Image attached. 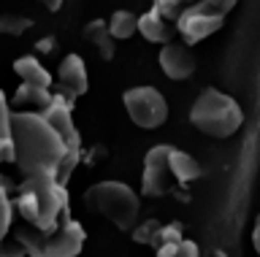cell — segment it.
<instances>
[{
  "instance_id": "9a60e30c",
  "label": "cell",
  "mask_w": 260,
  "mask_h": 257,
  "mask_svg": "<svg viewBox=\"0 0 260 257\" xmlns=\"http://www.w3.org/2000/svg\"><path fill=\"white\" fill-rule=\"evenodd\" d=\"M52 100H54L52 90H44V87L36 84H22L14 95V106H19V111H36V114H44L52 106Z\"/></svg>"
},
{
  "instance_id": "8fae6325",
  "label": "cell",
  "mask_w": 260,
  "mask_h": 257,
  "mask_svg": "<svg viewBox=\"0 0 260 257\" xmlns=\"http://www.w3.org/2000/svg\"><path fill=\"white\" fill-rule=\"evenodd\" d=\"M160 68L162 74L168 79H174V82H184V79H190L195 74V68H198V60H195V54L190 52V46L187 44H176L171 41L160 49Z\"/></svg>"
},
{
  "instance_id": "7c38bea8",
  "label": "cell",
  "mask_w": 260,
  "mask_h": 257,
  "mask_svg": "<svg viewBox=\"0 0 260 257\" xmlns=\"http://www.w3.org/2000/svg\"><path fill=\"white\" fill-rule=\"evenodd\" d=\"M174 30H176V25H174V22H168L157 9H154V6L146 14L138 17V33H141L144 41H149V44H160V46L171 44Z\"/></svg>"
},
{
  "instance_id": "484cf974",
  "label": "cell",
  "mask_w": 260,
  "mask_h": 257,
  "mask_svg": "<svg viewBox=\"0 0 260 257\" xmlns=\"http://www.w3.org/2000/svg\"><path fill=\"white\" fill-rule=\"evenodd\" d=\"M252 246H255V252L260 254V216L255 219V228H252Z\"/></svg>"
},
{
  "instance_id": "7a4b0ae2",
  "label": "cell",
  "mask_w": 260,
  "mask_h": 257,
  "mask_svg": "<svg viewBox=\"0 0 260 257\" xmlns=\"http://www.w3.org/2000/svg\"><path fill=\"white\" fill-rule=\"evenodd\" d=\"M11 206L30 228L52 230L68 216V190L52 173L24 176L19 184V195Z\"/></svg>"
},
{
  "instance_id": "cb8c5ba5",
  "label": "cell",
  "mask_w": 260,
  "mask_h": 257,
  "mask_svg": "<svg viewBox=\"0 0 260 257\" xmlns=\"http://www.w3.org/2000/svg\"><path fill=\"white\" fill-rule=\"evenodd\" d=\"M0 257H27V252L14 236H6L0 241Z\"/></svg>"
},
{
  "instance_id": "9c48e42d",
  "label": "cell",
  "mask_w": 260,
  "mask_h": 257,
  "mask_svg": "<svg viewBox=\"0 0 260 257\" xmlns=\"http://www.w3.org/2000/svg\"><path fill=\"white\" fill-rule=\"evenodd\" d=\"M171 143H157L146 152L144 157V173H141V190L144 195L149 198H160L171 190L174 176H171V165H168V157H171Z\"/></svg>"
},
{
  "instance_id": "2e32d148",
  "label": "cell",
  "mask_w": 260,
  "mask_h": 257,
  "mask_svg": "<svg viewBox=\"0 0 260 257\" xmlns=\"http://www.w3.org/2000/svg\"><path fill=\"white\" fill-rule=\"evenodd\" d=\"M168 165H171V176H174L176 184H190L201 176V165L192 155H187L182 149H171V157H168Z\"/></svg>"
},
{
  "instance_id": "8992f818",
  "label": "cell",
  "mask_w": 260,
  "mask_h": 257,
  "mask_svg": "<svg viewBox=\"0 0 260 257\" xmlns=\"http://www.w3.org/2000/svg\"><path fill=\"white\" fill-rule=\"evenodd\" d=\"M125 111L141 130H157L162 127V122L168 119V103L157 87H130L122 95Z\"/></svg>"
},
{
  "instance_id": "6da1fadb",
  "label": "cell",
  "mask_w": 260,
  "mask_h": 257,
  "mask_svg": "<svg viewBox=\"0 0 260 257\" xmlns=\"http://www.w3.org/2000/svg\"><path fill=\"white\" fill-rule=\"evenodd\" d=\"M11 149L16 168L24 176L52 173L60 184H68L71 165L68 149L57 130L36 111H11Z\"/></svg>"
},
{
  "instance_id": "d6986e66",
  "label": "cell",
  "mask_w": 260,
  "mask_h": 257,
  "mask_svg": "<svg viewBox=\"0 0 260 257\" xmlns=\"http://www.w3.org/2000/svg\"><path fill=\"white\" fill-rule=\"evenodd\" d=\"M14 160V149H11V111H8L6 95L0 92V163Z\"/></svg>"
},
{
  "instance_id": "ba28073f",
  "label": "cell",
  "mask_w": 260,
  "mask_h": 257,
  "mask_svg": "<svg viewBox=\"0 0 260 257\" xmlns=\"http://www.w3.org/2000/svg\"><path fill=\"white\" fill-rule=\"evenodd\" d=\"M225 25V17H219L217 11H211L206 3H192L179 14L176 19V33L184 38L187 44H198L203 38L214 35L219 27Z\"/></svg>"
},
{
  "instance_id": "277c9868",
  "label": "cell",
  "mask_w": 260,
  "mask_h": 257,
  "mask_svg": "<svg viewBox=\"0 0 260 257\" xmlns=\"http://www.w3.org/2000/svg\"><path fill=\"white\" fill-rule=\"evenodd\" d=\"M84 206L92 214L117 225L119 230H133L138 222V214H141V200L133 192V187L114 179L95 181L92 187H87Z\"/></svg>"
},
{
  "instance_id": "44dd1931",
  "label": "cell",
  "mask_w": 260,
  "mask_h": 257,
  "mask_svg": "<svg viewBox=\"0 0 260 257\" xmlns=\"http://www.w3.org/2000/svg\"><path fill=\"white\" fill-rule=\"evenodd\" d=\"M30 27H32L30 17H22V14H0V35H22Z\"/></svg>"
},
{
  "instance_id": "ac0fdd59",
  "label": "cell",
  "mask_w": 260,
  "mask_h": 257,
  "mask_svg": "<svg viewBox=\"0 0 260 257\" xmlns=\"http://www.w3.org/2000/svg\"><path fill=\"white\" fill-rule=\"evenodd\" d=\"M106 25H109V33L114 35V41H125V38H130L133 33H138V17L127 9L114 11Z\"/></svg>"
},
{
  "instance_id": "d4e9b609",
  "label": "cell",
  "mask_w": 260,
  "mask_h": 257,
  "mask_svg": "<svg viewBox=\"0 0 260 257\" xmlns=\"http://www.w3.org/2000/svg\"><path fill=\"white\" fill-rule=\"evenodd\" d=\"M201 3H206L211 11L219 14V17H228V14L236 9V3H239V0H201Z\"/></svg>"
},
{
  "instance_id": "4316f807",
  "label": "cell",
  "mask_w": 260,
  "mask_h": 257,
  "mask_svg": "<svg viewBox=\"0 0 260 257\" xmlns=\"http://www.w3.org/2000/svg\"><path fill=\"white\" fill-rule=\"evenodd\" d=\"M60 6H62V0H46V9L49 11H57Z\"/></svg>"
},
{
  "instance_id": "83f0119b",
  "label": "cell",
  "mask_w": 260,
  "mask_h": 257,
  "mask_svg": "<svg viewBox=\"0 0 260 257\" xmlns=\"http://www.w3.org/2000/svg\"><path fill=\"white\" fill-rule=\"evenodd\" d=\"M206 257H228V254L222 252V249H209V252H206Z\"/></svg>"
},
{
  "instance_id": "7402d4cb",
  "label": "cell",
  "mask_w": 260,
  "mask_h": 257,
  "mask_svg": "<svg viewBox=\"0 0 260 257\" xmlns=\"http://www.w3.org/2000/svg\"><path fill=\"white\" fill-rule=\"evenodd\" d=\"M192 3H198V0H154V9H157L168 22H174V25H176L179 14H182L187 6H192Z\"/></svg>"
},
{
  "instance_id": "603a6c76",
  "label": "cell",
  "mask_w": 260,
  "mask_h": 257,
  "mask_svg": "<svg viewBox=\"0 0 260 257\" xmlns=\"http://www.w3.org/2000/svg\"><path fill=\"white\" fill-rule=\"evenodd\" d=\"M11 198H8V192L3 187V181H0V241L8 236V230H11V222H14V214H11Z\"/></svg>"
},
{
  "instance_id": "f1b7e54d",
  "label": "cell",
  "mask_w": 260,
  "mask_h": 257,
  "mask_svg": "<svg viewBox=\"0 0 260 257\" xmlns=\"http://www.w3.org/2000/svg\"><path fill=\"white\" fill-rule=\"evenodd\" d=\"M44 3H46V0H44Z\"/></svg>"
},
{
  "instance_id": "30bf717a",
  "label": "cell",
  "mask_w": 260,
  "mask_h": 257,
  "mask_svg": "<svg viewBox=\"0 0 260 257\" xmlns=\"http://www.w3.org/2000/svg\"><path fill=\"white\" fill-rule=\"evenodd\" d=\"M57 95L68 100L81 98L89 90V76H87V65L79 54H65L57 65Z\"/></svg>"
},
{
  "instance_id": "ffe728a7",
  "label": "cell",
  "mask_w": 260,
  "mask_h": 257,
  "mask_svg": "<svg viewBox=\"0 0 260 257\" xmlns=\"http://www.w3.org/2000/svg\"><path fill=\"white\" fill-rule=\"evenodd\" d=\"M157 257H201V249L195 246V241L179 238L171 241V244H162L157 249Z\"/></svg>"
},
{
  "instance_id": "e0dca14e",
  "label": "cell",
  "mask_w": 260,
  "mask_h": 257,
  "mask_svg": "<svg viewBox=\"0 0 260 257\" xmlns=\"http://www.w3.org/2000/svg\"><path fill=\"white\" fill-rule=\"evenodd\" d=\"M84 38L89 44L98 49L103 60H111L114 52H117V46H114V35L109 33V25H106V19H92L89 25L84 27Z\"/></svg>"
},
{
  "instance_id": "3957f363",
  "label": "cell",
  "mask_w": 260,
  "mask_h": 257,
  "mask_svg": "<svg viewBox=\"0 0 260 257\" xmlns=\"http://www.w3.org/2000/svg\"><path fill=\"white\" fill-rule=\"evenodd\" d=\"M14 238L24 246L27 257H76L84 249L87 233L81 222L71 219V216H65L52 230H36L19 219L14 225Z\"/></svg>"
},
{
  "instance_id": "52a82bcc",
  "label": "cell",
  "mask_w": 260,
  "mask_h": 257,
  "mask_svg": "<svg viewBox=\"0 0 260 257\" xmlns=\"http://www.w3.org/2000/svg\"><path fill=\"white\" fill-rule=\"evenodd\" d=\"M71 106H73V100L62 98V95H54L52 106L44 111V119L54 127L57 135L62 138L65 149H68V165H71V171H73V168L79 165V160H81V135L76 130V125H73Z\"/></svg>"
},
{
  "instance_id": "5b68a950",
  "label": "cell",
  "mask_w": 260,
  "mask_h": 257,
  "mask_svg": "<svg viewBox=\"0 0 260 257\" xmlns=\"http://www.w3.org/2000/svg\"><path fill=\"white\" fill-rule=\"evenodd\" d=\"M190 122L209 138H231L244 125V111L228 92L206 87L190 106Z\"/></svg>"
},
{
  "instance_id": "4fadbf2b",
  "label": "cell",
  "mask_w": 260,
  "mask_h": 257,
  "mask_svg": "<svg viewBox=\"0 0 260 257\" xmlns=\"http://www.w3.org/2000/svg\"><path fill=\"white\" fill-rule=\"evenodd\" d=\"M133 238L138 244H149L154 249H160L162 244H171V241H179L182 238V228L179 225H160V222H144L133 228Z\"/></svg>"
},
{
  "instance_id": "5bb4252c",
  "label": "cell",
  "mask_w": 260,
  "mask_h": 257,
  "mask_svg": "<svg viewBox=\"0 0 260 257\" xmlns=\"http://www.w3.org/2000/svg\"><path fill=\"white\" fill-rule=\"evenodd\" d=\"M14 74L22 79V84H36V87H44V90H52V74L44 68V62L32 54H24V57H16L14 60Z\"/></svg>"
}]
</instances>
